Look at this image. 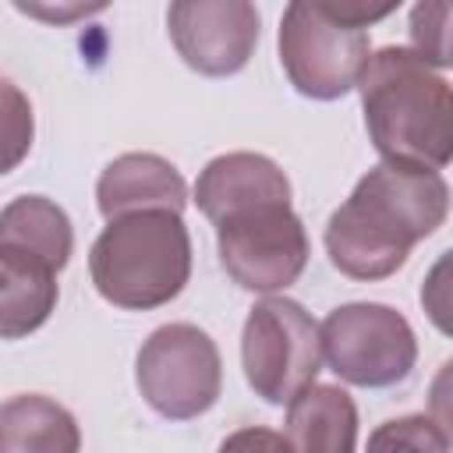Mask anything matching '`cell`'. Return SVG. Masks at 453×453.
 Instances as JSON below:
<instances>
[{
    "instance_id": "6da1fadb",
    "label": "cell",
    "mask_w": 453,
    "mask_h": 453,
    "mask_svg": "<svg viewBox=\"0 0 453 453\" xmlns=\"http://www.w3.org/2000/svg\"><path fill=\"white\" fill-rule=\"evenodd\" d=\"M449 216V184L435 170L379 163L326 223V255L350 280L393 276L411 248Z\"/></svg>"
},
{
    "instance_id": "7a4b0ae2",
    "label": "cell",
    "mask_w": 453,
    "mask_h": 453,
    "mask_svg": "<svg viewBox=\"0 0 453 453\" xmlns=\"http://www.w3.org/2000/svg\"><path fill=\"white\" fill-rule=\"evenodd\" d=\"M365 127L382 163L442 170L453 163V85L414 50L382 46L357 81Z\"/></svg>"
},
{
    "instance_id": "3957f363",
    "label": "cell",
    "mask_w": 453,
    "mask_h": 453,
    "mask_svg": "<svg viewBox=\"0 0 453 453\" xmlns=\"http://www.w3.org/2000/svg\"><path fill=\"white\" fill-rule=\"evenodd\" d=\"M88 276L103 301L127 311L170 304L191 280V234L180 212H131L92 241Z\"/></svg>"
},
{
    "instance_id": "277c9868",
    "label": "cell",
    "mask_w": 453,
    "mask_h": 453,
    "mask_svg": "<svg viewBox=\"0 0 453 453\" xmlns=\"http://www.w3.org/2000/svg\"><path fill=\"white\" fill-rule=\"evenodd\" d=\"M389 7L365 4H290L280 18V64L290 85L319 103L357 88L372 57L368 25L382 21Z\"/></svg>"
},
{
    "instance_id": "5b68a950",
    "label": "cell",
    "mask_w": 453,
    "mask_h": 453,
    "mask_svg": "<svg viewBox=\"0 0 453 453\" xmlns=\"http://www.w3.org/2000/svg\"><path fill=\"white\" fill-rule=\"evenodd\" d=\"M241 368L255 396L273 407L294 403L322 368V329L297 301L262 297L244 319Z\"/></svg>"
},
{
    "instance_id": "8992f818",
    "label": "cell",
    "mask_w": 453,
    "mask_h": 453,
    "mask_svg": "<svg viewBox=\"0 0 453 453\" xmlns=\"http://www.w3.org/2000/svg\"><path fill=\"white\" fill-rule=\"evenodd\" d=\"M216 226L219 265L251 294H276L297 283L308 265V234L290 198H269L226 212Z\"/></svg>"
},
{
    "instance_id": "52a82bcc",
    "label": "cell",
    "mask_w": 453,
    "mask_h": 453,
    "mask_svg": "<svg viewBox=\"0 0 453 453\" xmlns=\"http://www.w3.org/2000/svg\"><path fill=\"white\" fill-rule=\"evenodd\" d=\"M134 382L142 400L170 421H191L205 414L223 389V361L216 340L191 326L170 322L149 333L134 361Z\"/></svg>"
},
{
    "instance_id": "ba28073f",
    "label": "cell",
    "mask_w": 453,
    "mask_h": 453,
    "mask_svg": "<svg viewBox=\"0 0 453 453\" xmlns=\"http://www.w3.org/2000/svg\"><path fill=\"white\" fill-rule=\"evenodd\" d=\"M322 357L329 368L365 389H386L403 382L418 361V340L411 322L379 301H350L326 315Z\"/></svg>"
},
{
    "instance_id": "9c48e42d",
    "label": "cell",
    "mask_w": 453,
    "mask_h": 453,
    "mask_svg": "<svg viewBox=\"0 0 453 453\" xmlns=\"http://www.w3.org/2000/svg\"><path fill=\"white\" fill-rule=\"evenodd\" d=\"M258 11L248 0H177L166 28L180 60L205 78L244 71L258 42Z\"/></svg>"
},
{
    "instance_id": "30bf717a",
    "label": "cell",
    "mask_w": 453,
    "mask_h": 453,
    "mask_svg": "<svg viewBox=\"0 0 453 453\" xmlns=\"http://www.w3.org/2000/svg\"><path fill=\"white\" fill-rule=\"evenodd\" d=\"M96 205L106 223L149 209L180 212L188 205V184L170 159L156 152H124L99 173Z\"/></svg>"
},
{
    "instance_id": "8fae6325",
    "label": "cell",
    "mask_w": 453,
    "mask_h": 453,
    "mask_svg": "<svg viewBox=\"0 0 453 453\" xmlns=\"http://www.w3.org/2000/svg\"><path fill=\"white\" fill-rule=\"evenodd\" d=\"M269 198H290V180L262 152L216 156L195 180V205L209 216V223H219L226 212Z\"/></svg>"
},
{
    "instance_id": "7c38bea8",
    "label": "cell",
    "mask_w": 453,
    "mask_h": 453,
    "mask_svg": "<svg viewBox=\"0 0 453 453\" xmlns=\"http://www.w3.org/2000/svg\"><path fill=\"white\" fill-rule=\"evenodd\" d=\"M57 265L35 251L0 244V333L21 340L57 308Z\"/></svg>"
},
{
    "instance_id": "4fadbf2b",
    "label": "cell",
    "mask_w": 453,
    "mask_h": 453,
    "mask_svg": "<svg viewBox=\"0 0 453 453\" xmlns=\"http://www.w3.org/2000/svg\"><path fill=\"white\" fill-rule=\"evenodd\" d=\"M283 435L294 453H354L357 407L347 389L315 382L290 403Z\"/></svg>"
},
{
    "instance_id": "5bb4252c",
    "label": "cell",
    "mask_w": 453,
    "mask_h": 453,
    "mask_svg": "<svg viewBox=\"0 0 453 453\" xmlns=\"http://www.w3.org/2000/svg\"><path fill=\"white\" fill-rule=\"evenodd\" d=\"M0 453H81V432L64 403L21 393L0 407Z\"/></svg>"
},
{
    "instance_id": "9a60e30c",
    "label": "cell",
    "mask_w": 453,
    "mask_h": 453,
    "mask_svg": "<svg viewBox=\"0 0 453 453\" xmlns=\"http://www.w3.org/2000/svg\"><path fill=\"white\" fill-rule=\"evenodd\" d=\"M0 244L35 251L57 269H64L74 248V230L67 212L46 195H18L0 212Z\"/></svg>"
},
{
    "instance_id": "2e32d148",
    "label": "cell",
    "mask_w": 453,
    "mask_h": 453,
    "mask_svg": "<svg viewBox=\"0 0 453 453\" xmlns=\"http://www.w3.org/2000/svg\"><path fill=\"white\" fill-rule=\"evenodd\" d=\"M411 50L428 67H453V0H425L411 7Z\"/></svg>"
},
{
    "instance_id": "e0dca14e",
    "label": "cell",
    "mask_w": 453,
    "mask_h": 453,
    "mask_svg": "<svg viewBox=\"0 0 453 453\" xmlns=\"http://www.w3.org/2000/svg\"><path fill=\"white\" fill-rule=\"evenodd\" d=\"M365 453H449V442L432 418L403 414V418L382 421L368 435Z\"/></svg>"
},
{
    "instance_id": "ac0fdd59",
    "label": "cell",
    "mask_w": 453,
    "mask_h": 453,
    "mask_svg": "<svg viewBox=\"0 0 453 453\" xmlns=\"http://www.w3.org/2000/svg\"><path fill=\"white\" fill-rule=\"evenodd\" d=\"M421 308L439 333L453 336V248H446L428 265L421 280Z\"/></svg>"
},
{
    "instance_id": "d6986e66",
    "label": "cell",
    "mask_w": 453,
    "mask_h": 453,
    "mask_svg": "<svg viewBox=\"0 0 453 453\" xmlns=\"http://www.w3.org/2000/svg\"><path fill=\"white\" fill-rule=\"evenodd\" d=\"M216 453H294V449L283 432H273L262 425H244V428L230 432Z\"/></svg>"
},
{
    "instance_id": "ffe728a7",
    "label": "cell",
    "mask_w": 453,
    "mask_h": 453,
    "mask_svg": "<svg viewBox=\"0 0 453 453\" xmlns=\"http://www.w3.org/2000/svg\"><path fill=\"white\" fill-rule=\"evenodd\" d=\"M428 418L439 425V432L453 446V357L442 361L428 382Z\"/></svg>"
},
{
    "instance_id": "44dd1931",
    "label": "cell",
    "mask_w": 453,
    "mask_h": 453,
    "mask_svg": "<svg viewBox=\"0 0 453 453\" xmlns=\"http://www.w3.org/2000/svg\"><path fill=\"white\" fill-rule=\"evenodd\" d=\"M4 96H7V106H11V113H7V142H11V152H7V170L21 159V152H25V145H32V134H25V131H32V110L25 106V99H21V92L11 85V81H4Z\"/></svg>"
}]
</instances>
